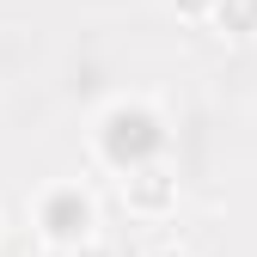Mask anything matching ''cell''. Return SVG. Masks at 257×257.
Here are the masks:
<instances>
[{
  "label": "cell",
  "instance_id": "6da1fadb",
  "mask_svg": "<svg viewBox=\"0 0 257 257\" xmlns=\"http://www.w3.org/2000/svg\"><path fill=\"white\" fill-rule=\"evenodd\" d=\"M98 147H104L110 166L135 172V166H147V159H159V147H166V128H159V116L141 110V104H116V110L98 122Z\"/></svg>",
  "mask_w": 257,
  "mask_h": 257
},
{
  "label": "cell",
  "instance_id": "7a4b0ae2",
  "mask_svg": "<svg viewBox=\"0 0 257 257\" xmlns=\"http://www.w3.org/2000/svg\"><path fill=\"white\" fill-rule=\"evenodd\" d=\"M92 227H98V208H92V196H86L80 184H55L49 196L37 202V233H43L49 245H61V251L86 245Z\"/></svg>",
  "mask_w": 257,
  "mask_h": 257
},
{
  "label": "cell",
  "instance_id": "3957f363",
  "mask_svg": "<svg viewBox=\"0 0 257 257\" xmlns=\"http://www.w3.org/2000/svg\"><path fill=\"white\" fill-rule=\"evenodd\" d=\"M122 202H128V214L159 220V214H172V208H178V178L159 166V159H147V166H135V172L122 178Z\"/></svg>",
  "mask_w": 257,
  "mask_h": 257
},
{
  "label": "cell",
  "instance_id": "277c9868",
  "mask_svg": "<svg viewBox=\"0 0 257 257\" xmlns=\"http://www.w3.org/2000/svg\"><path fill=\"white\" fill-rule=\"evenodd\" d=\"M214 25L227 31V37H257V0H214Z\"/></svg>",
  "mask_w": 257,
  "mask_h": 257
},
{
  "label": "cell",
  "instance_id": "5b68a950",
  "mask_svg": "<svg viewBox=\"0 0 257 257\" xmlns=\"http://www.w3.org/2000/svg\"><path fill=\"white\" fill-rule=\"evenodd\" d=\"M178 19H214V0H172Z\"/></svg>",
  "mask_w": 257,
  "mask_h": 257
},
{
  "label": "cell",
  "instance_id": "8992f818",
  "mask_svg": "<svg viewBox=\"0 0 257 257\" xmlns=\"http://www.w3.org/2000/svg\"><path fill=\"white\" fill-rule=\"evenodd\" d=\"M68 257H110V251H104V245H92V239H86V245H74Z\"/></svg>",
  "mask_w": 257,
  "mask_h": 257
},
{
  "label": "cell",
  "instance_id": "52a82bcc",
  "mask_svg": "<svg viewBox=\"0 0 257 257\" xmlns=\"http://www.w3.org/2000/svg\"><path fill=\"white\" fill-rule=\"evenodd\" d=\"M147 257H190L184 245H159V251H147Z\"/></svg>",
  "mask_w": 257,
  "mask_h": 257
}]
</instances>
